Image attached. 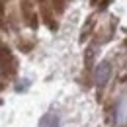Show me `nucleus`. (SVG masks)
<instances>
[{
  "mask_svg": "<svg viewBox=\"0 0 127 127\" xmlns=\"http://www.w3.org/2000/svg\"><path fill=\"white\" fill-rule=\"evenodd\" d=\"M4 20V0H0V22Z\"/></svg>",
  "mask_w": 127,
  "mask_h": 127,
  "instance_id": "7ed1b4c3",
  "label": "nucleus"
},
{
  "mask_svg": "<svg viewBox=\"0 0 127 127\" xmlns=\"http://www.w3.org/2000/svg\"><path fill=\"white\" fill-rule=\"evenodd\" d=\"M16 59L10 53V49L0 47V72L4 76H14L16 74Z\"/></svg>",
  "mask_w": 127,
  "mask_h": 127,
  "instance_id": "f257e3e1",
  "label": "nucleus"
},
{
  "mask_svg": "<svg viewBox=\"0 0 127 127\" xmlns=\"http://www.w3.org/2000/svg\"><path fill=\"white\" fill-rule=\"evenodd\" d=\"M53 2H55V4H57V6H59V8H61V6H63V0H53Z\"/></svg>",
  "mask_w": 127,
  "mask_h": 127,
  "instance_id": "20e7f679",
  "label": "nucleus"
},
{
  "mask_svg": "<svg viewBox=\"0 0 127 127\" xmlns=\"http://www.w3.org/2000/svg\"><path fill=\"white\" fill-rule=\"evenodd\" d=\"M24 16H26L28 24H30L32 28L37 26V14H35V10L32 8V4H30V2H24Z\"/></svg>",
  "mask_w": 127,
  "mask_h": 127,
  "instance_id": "f03ea898",
  "label": "nucleus"
}]
</instances>
